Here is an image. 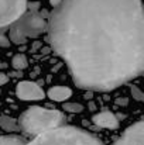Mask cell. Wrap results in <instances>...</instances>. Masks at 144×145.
<instances>
[{"label":"cell","instance_id":"cell-11","mask_svg":"<svg viewBox=\"0 0 144 145\" xmlns=\"http://www.w3.org/2000/svg\"><path fill=\"white\" fill-rule=\"evenodd\" d=\"M0 145H27V141L18 135H3L0 137Z\"/></svg>","mask_w":144,"mask_h":145},{"label":"cell","instance_id":"cell-6","mask_svg":"<svg viewBox=\"0 0 144 145\" xmlns=\"http://www.w3.org/2000/svg\"><path fill=\"white\" fill-rule=\"evenodd\" d=\"M113 145H144V121H139L126 128Z\"/></svg>","mask_w":144,"mask_h":145},{"label":"cell","instance_id":"cell-13","mask_svg":"<svg viewBox=\"0 0 144 145\" xmlns=\"http://www.w3.org/2000/svg\"><path fill=\"white\" fill-rule=\"evenodd\" d=\"M11 66H13L14 69H18V71L26 69V68L28 66V61H27L26 55H24V54H17V55H14L13 59H11Z\"/></svg>","mask_w":144,"mask_h":145},{"label":"cell","instance_id":"cell-4","mask_svg":"<svg viewBox=\"0 0 144 145\" xmlns=\"http://www.w3.org/2000/svg\"><path fill=\"white\" fill-rule=\"evenodd\" d=\"M24 37L37 38L48 30V20L44 18L40 13H24L14 24H13Z\"/></svg>","mask_w":144,"mask_h":145},{"label":"cell","instance_id":"cell-8","mask_svg":"<svg viewBox=\"0 0 144 145\" xmlns=\"http://www.w3.org/2000/svg\"><path fill=\"white\" fill-rule=\"evenodd\" d=\"M92 121L93 124L100 127V128H110V130H114L119 127V117L112 113V111H107V110H103L100 113L95 114L92 117Z\"/></svg>","mask_w":144,"mask_h":145},{"label":"cell","instance_id":"cell-17","mask_svg":"<svg viewBox=\"0 0 144 145\" xmlns=\"http://www.w3.org/2000/svg\"><path fill=\"white\" fill-rule=\"evenodd\" d=\"M0 47H4V48L10 47V40L4 35V33H3V34H0Z\"/></svg>","mask_w":144,"mask_h":145},{"label":"cell","instance_id":"cell-10","mask_svg":"<svg viewBox=\"0 0 144 145\" xmlns=\"http://www.w3.org/2000/svg\"><path fill=\"white\" fill-rule=\"evenodd\" d=\"M0 128H3L4 131H9V133L20 131V125H18L17 120H14L13 117H9V116H0Z\"/></svg>","mask_w":144,"mask_h":145},{"label":"cell","instance_id":"cell-16","mask_svg":"<svg viewBox=\"0 0 144 145\" xmlns=\"http://www.w3.org/2000/svg\"><path fill=\"white\" fill-rule=\"evenodd\" d=\"M40 7H41V3H40V1H30V3L27 4V8H28L30 11H33V13H38Z\"/></svg>","mask_w":144,"mask_h":145},{"label":"cell","instance_id":"cell-20","mask_svg":"<svg viewBox=\"0 0 144 145\" xmlns=\"http://www.w3.org/2000/svg\"><path fill=\"white\" fill-rule=\"evenodd\" d=\"M43 47V42L41 41H34V44H33V48H31V52H36L38 48H41Z\"/></svg>","mask_w":144,"mask_h":145},{"label":"cell","instance_id":"cell-7","mask_svg":"<svg viewBox=\"0 0 144 145\" xmlns=\"http://www.w3.org/2000/svg\"><path fill=\"white\" fill-rule=\"evenodd\" d=\"M16 95L20 100H43L45 97L44 90L40 88V83L31 80H23L16 88Z\"/></svg>","mask_w":144,"mask_h":145},{"label":"cell","instance_id":"cell-3","mask_svg":"<svg viewBox=\"0 0 144 145\" xmlns=\"http://www.w3.org/2000/svg\"><path fill=\"white\" fill-rule=\"evenodd\" d=\"M64 121H65V117L61 111L33 106L20 116L18 125L24 134L36 137L48 130L62 125Z\"/></svg>","mask_w":144,"mask_h":145},{"label":"cell","instance_id":"cell-18","mask_svg":"<svg viewBox=\"0 0 144 145\" xmlns=\"http://www.w3.org/2000/svg\"><path fill=\"white\" fill-rule=\"evenodd\" d=\"M116 104L117 106H127L129 104V97H117L116 99Z\"/></svg>","mask_w":144,"mask_h":145},{"label":"cell","instance_id":"cell-25","mask_svg":"<svg viewBox=\"0 0 144 145\" xmlns=\"http://www.w3.org/2000/svg\"><path fill=\"white\" fill-rule=\"evenodd\" d=\"M4 68H7V63H4V62H0V69H4Z\"/></svg>","mask_w":144,"mask_h":145},{"label":"cell","instance_id":"cell-1","mask_svg":"<svg viewBox=\"0 0 144 145\" xmlns=\"http://www.w3.org/2000/svg\"><path fill=\"white\" fill-rule=\"evenodd\" d=\"M47 31L79 89L110 92L144 73L141 0H62Z\"/></svg>","mask_w":144,"mask_h":145},{"label":"cell","instance_id":"cell-15","mask_svg":"<svg viewBox=\"0 0 144 145\" xmlns=\"http://www.w3.org/2000/svg\"><path fill=\"white\" fill-rule=\"evenodd\" d=\"M130 93H132V97L137 101H144V92H141L137 86H132L130 88Z\"/></svg>","mask_w":144,"mask_h":145},{"label":"cell","instance_id":"cell-14","mask_svg":"<svg viewBox=\"0 0 144 145\" xmlns=\"http://www.w3.org/2000/svg\"><path fill=\"white\" fill-rule=\"evenodd\" d=\"M62 108L68 113H76V114L84 111V106L79 104V103H64Z\"/></svg>","mask_w":144,"mask_h":145},{"label":"cell","instance_id":"cell-22","mask_svg":"<svg viewBox=\"0 0 144 145\" xmlns=\"http://www.w3.org/2000/svg\"><path fill=\"white\" fill-rule=\"evenodd\" d=\"M51 51H52V48H51V45H49V47H45V48H41V54H43V55H47Z\"/></svg>","mask_w":144,"mask_h":145},{"label":"cell","instance_id":"cell-5","mask_svg":"<svg viewBox=\"0 0 144 145\" xmlns=\"http://www.w3.org/2000/svg\"><path fill=\"white\" fill-rule=\"evenodd\" d=\"M27 0H0V34L27 11Z\"/></svg>","mask_w":144,"mask_h":145},{"label":"cell","instance_id":"cell-19","mask_svg":"<svg viewBox=\"0 0 144 145\" xmlns=\"http://www.w3.org/2000/svg\"><path fill=\"white\" fill-rule=\"evenodd\" d=\"M9 79H10V76H9L7 73H3V72H0V86L6 85V83L9 82Z\"/></svg>","mask_w":144,"mask_h":145},{"label":"cell","instance_id":"cell-23","mask_svg":"<svg viewBox=\"0 0 144 145\" xmlns=\"http://www.w3.org/2000/svg\"><path fill=\"white\" fill-rule=\"evenodd\" d=\"M88 108H89L91 111H95L96 110V104L93 103V101H89V103H88Z\"/></svg>","mask_w":144,"mask_h":145},{"label":"cell","instance_id":"cell-12","mask_svg":"<svg viewBox=\"0 0 144 145\" xmlns=\"http://www.w3.org/2000/svg\"><path fill=\"white\" fill-rule=\"evenodd\" d=\"M10 41L11 42H14L16 45H24L26 42H27V37H24L13 24L10 25Z\"/></svg>","mask_w":144,"mask_h":145},{"label":"cell","instance_id":"cell-24","mask_svg":"<svg viewBox=\"0 0 144 145\" xmlns=\"http://www.w3.org/2000/svg\"><path fill=\"white\" fill-rule=\"evenodd\" d=\"M61 1H62V0H49V4H51L52 7H57L58 4H61Z\"/></svg>","mask_w":144,"mask_h":145},{"label":"cell","instance_id":"cell-9","mask_svg":"<svg viewBox=\"0 0 144 145\" xmlns=\"http://www.w3.org/2000/svg\"><path fill=\"white\" fill-rule=\"evenodd\" d=\"M47 95L54 101H65L72 96V90L65 86H54L48 90Z\"/></svg>","mask_w":144,"mask_h":145},{"label":"cell","instance_id":"cell-21","mask_svg":"<svg viewBox=\"0 0 144 145\" xmlns=\"http://www.w3.org/2000/svg\"><path fill=\"white\" fill-rule=\"evenodd\" d=\"M9 76H13V78H21V76H23V73H21V71H18V69H16L14 72H11V73H9Z\"/></svg>","mask_w":144,"mask_h":145},{"label":"cell","instance_id":"cell-2","mask_svg":"<svg viewBox=\"0 0 144 145\" xmlns=\"http://www.w3.org/2000/svg\"><path fill=\"white\" fill-rule=\"evenodd\" d=\"M27 145H103V142L85 130L59 125L36 135V138L31 142H27Z\"/></svg>","mask_w":144,"mask_h":145}]
</instances>
